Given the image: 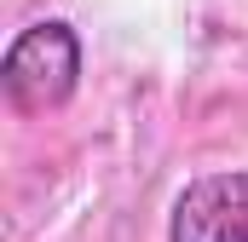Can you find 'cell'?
<instances>
[{
  "instance_id": "cell-1",
  "label": "cell",
  "mask_w": 248,
  "mask_h": 242,
  "mask_svg": "<svg viewBox=\"0 0 248 242\" xmlns=\"http://www.w3.org/2000/svg\"><path fill=\"white\" fill-rule=\"evenodd\" d=\"M0 81H6V98L17 116H46L63 110L81 87V41L63 17H41L29 29H17V41L6 46L0 63Z\"/></svg>"
},
{
  "instance_id": "cell-2",
  "label": "cell",
  "mask_w": 248,
  "mask_h": 242,
  "mask_svg": "<svg viewBox=\"0 0 248 242\" xmlns=\"http://www.w3.org/2000/svg\"><path fill=\"white\" fill-rule=\"evenodd\" d=\"M168 242H248V167L190 179L173 202Z\"/></svg>"
}]
</instances>
